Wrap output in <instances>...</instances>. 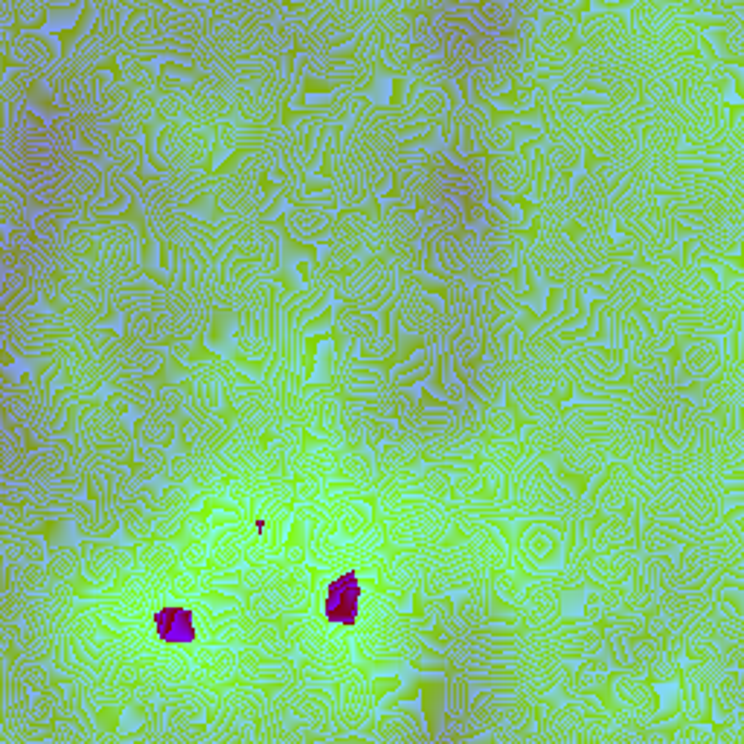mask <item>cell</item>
Returning <instances> with one entry per match:
<instances>
[{"mask_svg":"<svg viewBox=\"0 0 744 744\" xmlns=\"http://www.w3.org/2000/svg\"><path fill=\"white\" fill-rule=\"evenodd\" d=\"M361 608V582L355 573H343L341 578H334L326 587V620L332 625H346L352 629L358 622Z\"/></svg>","mask_w":744,"mask_h":744,"instance_id":"cell-1","label":"cell"},{"mask_svg":"<svg viewBox=\"0 0 744 744\" xmlns=\"http://www.w3.org/2000/svg\"><path fill=\"white\" fill-rule=\"evenodd\" d=\"M155 631L163 643L186 646L195 639V617L184 605H167L155 613Z\"/></svg>","mask_w":744,"mask_h":744,"instance_id":"cell-2","label":"cell"}]
</instances>
